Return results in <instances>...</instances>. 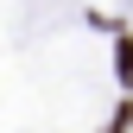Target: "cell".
I'll use <instances>...</instances> for the list:
<instances>
[{"label":"cell","instance_id":"cell-1","mask_svg":"<svg viewBox=\"0 0 133 133\" xmlns=\"http://www.w3.org/2000/svg\"><path fill=\"white\" fill-rule=\"evenodd\" d=\"M114 63H121V76H133V38H121V51H114Z\"/></svg>","mask_w":133,"mask_h":133}]
</instances>
